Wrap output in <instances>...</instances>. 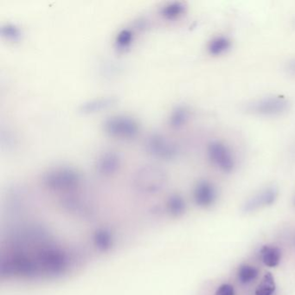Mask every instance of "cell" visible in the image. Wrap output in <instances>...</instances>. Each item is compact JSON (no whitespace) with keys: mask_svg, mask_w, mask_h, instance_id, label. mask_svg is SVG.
Instances as JSON below:
<instances>
[{"mask_svg":"<svg viewBox=\"0 0 295 295\" xmlns=\"http://www.w3.org/2000/svg\"><path fill=\"white\" fill-rule=\"evenodd\" d=\"M103 129L109 136L121 140H130L140 133L136 120L127 115H113L106 119Z\"/></svg>","mask_w":295,"mask_h":295,"instance_id":"obj_1","label":"cell"},{"mask_svg":"<svg viewBox=\"0 0 295 295\" xmlns=\"http://www.w3.org/2000/svg\"><path fill=\"white\" fill-rule=\"evenodd\" d=\"M44 182L50 189H74L80 183V174L74 168L67 166L53 168L44 175Z\"/></svg>","mask_w":295,"mask_h":295,"instance_id":"obj_2","label":"cell"},{"mask_svg":"<svg viewBox=\"0 0 295 295\" xmlns=\"http://www.w3.org/2000/svg\"><path fill=\"white\" fill-rule=\"evenodd\" d=\"M145 148L148 154L160 160H172L178 154L177 145L163 134L150 135L145 142Z\"/></svg>","mask_w":295,"mask_h":295,"instance_id":"obj_3","label":"cell"},{"mask_svg":"<svg viewBox=\"0 0 295 295\" xmlns=\"http://www.w3.org/2000/svg\"><path fill=\"white\" fill-rule=\"evenodd\" d=\"M289 103L280 96L265 97L249 103L246 110L253 115L261 116H277L287 111Z\"/></svg>","mask_w":295,"mask_h":295,"instance_id":"obj_4","label":"cell"},{"mask_svg":"<svg viewBox=\"0 0 295 295\" xmlns=\"http://www.w3.org/2000/svg\"><path fill=\"white\" fill-rule=\"evenodd\" d=\"M208 157L210 161L224 172L233 171L236 161L233 153L225 144L215 140L209 144Z\"/></svg>","mask_w":295,"mask_h":295,"instance_id":"obj_5","label":"cell"},{"mask_svg":"<svg viewBox=\"0 0 295 295\" xmlns=\"http://www.w3.org/2000/svg\"><path fill=\"white\" fill-rule=\"evenodd\" d=\"M165 175L161 168L155 165H145L138 170L135 182L138 186L147 191H155L163 186Z\"/></svg>","mask_w":295,"mask_h":295,"instance_id":"obj_6","label":"cell"},{"mask_svg":"<svg viewBox=\"0 0 295 295\" xmlns=\"http://www.w3.org/2000/svg\"><path fill=\"white\" fill-rule=\"evenodd\" d=\"M121 165V156L115 151H107L99 155L95 161V169L100 174L111 176L118 171Z\"/></svg>","mask_w":295,"mask_h":295,"instance_id":"obj_7","label":"cell"},{"mask_svg":"<svg viewBox=\"0 0 295 295\" xmlns=\"http://www.w3.org/2000/svg\"><path fill=\"white\" fill-rule=\"evenodd\" d=\"M194 199L196 204L200 206L212 205L217 199L216 188L208 181H201L198 183L195 189Z\"/></svg>","mask_w":295,"mask_h":295,"instance_id":"obj_8","label":"cell"},{"mask_svg":"<svg viewBox=\"0 0 295 295\" xmlns=\"http://www.w3.org/2000/svg\"><path fill=\"white\" fill-rule=\"evenodd\" d=\"M116 99L115 97H100L96 99H92L82 103L80 107V111L83 114H95L102 112L105 109H109V107L115 105Z\"/></svg>","mask_w":295,"mask_h":295,"instance_id":"obj_9","label":"cell"},{"mask_svg":"<svg viewBox=\"0 0 295 295\" xmlns=\"http://www.w3.org/2000/svg\"><path fill=\"white\" fill-rule=\"evenodd\" d=\"M261 260L266 266L276 267L281 259V252L275 246L265 245L261 250Z\"/></svg>","mask_w":295,"mask_h":295,"instance_id":"obj_10","label":"cell"},{"mask_svg":"<svg viewBox=\"0 0 295 295\" xmlns=\"http://www.w3.org/2000/svg\"><path fill=\"white\" fill-rule=\"evenodd\" d=\"M231 47V41L224 36H219L211 40L208 44L209 53L212 56H218L226 53Z\"/></svg>","mask_w":295,"mask_h":295,"instance_id":"obj_11","label":"cell"},{"mask_svg":"<svg viewBox=\"0 0 295 295\" xmlns=\"http://www.w3.org/2000/svg\"><path fill=\"white\" fill-rule=\"evenodd\" d=\"M276 196V189H273V188L266 189L265 191L261 193L260 195H258L257 196H255L252 200H250L249 204H248V207L250 210H252V209L254 210L255 207H258L260 205H271V204L274 202Z\"/></svg>","mask_w":295,"mask_h":295,"instance_id":"obj_12","label":"cell"},{"mask_svg":"<svg viewBox=\"0 0 295 295\" xmlns=\"http://www.w3.org/2000/svg\"><path fill=\"white\" fill-rule=\"evenodd\" d=\"M185 10L186 7L183 3L172 2L162 8L161 14L165 19L168 20H173L183 15V13H185Z\"/></svg>","mask_w":295,"mask_h":295,"instance_id":"obj_13","label":"cell"},{"mask_svg":"<svg viewBox=\"0 0 295 295\" xmlns=\"http://www.w3.org/2000/svg\"><path fill=\"white\" fill-rule=\"evenodd\" d=\"M189 110L185 107H177L170 116V125L173 128H180L185 125L189 119Z\"/></svg>","mask_w":295,"mask_h":295,"instance_id":"obj_14","label":"cell"},{"mask_svg":"<svg viewBox=\"0 0 295 295\" xmlns=\"http://www.w3.org/2000/svg\"><path fill=\"white\" fill-rule=\"evenodd\" d=\"M275 281L272 273H266L255 290V295H273L275 291Z\"/></svg>","mask_w":295,"mask_h":295,"instance_id":"obj_15","label":"cell"},{"mask_svg":"<svg viewBox=\"0 0 295 295\" xmlns=\"http://www.w3.org/2000/svg\"><path fill=\"white\" fill-rule=\"evenodd\" d=\"M259 274L257 268L250 265H242L238 269L237 276L240 282L242 284H248L255 280Z\"/></svg>","mask_w":295,"mask_h":295,"instance_id":"obj_16","label":"cell"},{"mask_svg":"<svg viewBox=\"0 0 295 295\" xmlns=\"http://www.w3.org/2000/svg\"><path fill=\"white\" fill-rule=\"evenodd\" d=\"M134 41V33L129 29H124L119 32L115 38V44L121 49H127Z\"/></svg>","mask_w":295,"mask_h":295,"instance_id":"obj_17","label":"cell"},{"mask_svg":"<svg viewBox=\"0 0 295 295\" xmlns=\"http://www.w3.org/2000/svg\"><path fill=\"white\" fill-rule=\"evenodd\" d=\"M1 34L8 40L17 41L21 38V31L16 25H7L1 28Z\"/></svg>","mask_w":295,"mask_h":295,"instance_id":"obj_18","label":"cell"},{"mask_svg":"<svg viewBox=\"0 0 295 295\" xmlns=\"http://www.w3.org/2000/svg\"><path fill=\"white\" fill-rule=\"evenodd\" d=\"M235 294V291H234L233 286L230 285V284H224L217 290V292L215 295H234Z\"/></svg>","mask_w":295,"mask_h":295,"instance_id":"obj_19","label":"cell"},{"mask_svg":"<svg viewBox=\"0 0 295 295\" xmlns=\"http://www.w3.org/2000/svg\"><path fill=\"white\" fill-rule=\"evenodd\" d=\"M287 71L295 75V59H292L287 63Z\"/></svg>","mask_w":295,"mask_h":295,"instance_id":"obj_20","label":"cell"}]
</instances>
